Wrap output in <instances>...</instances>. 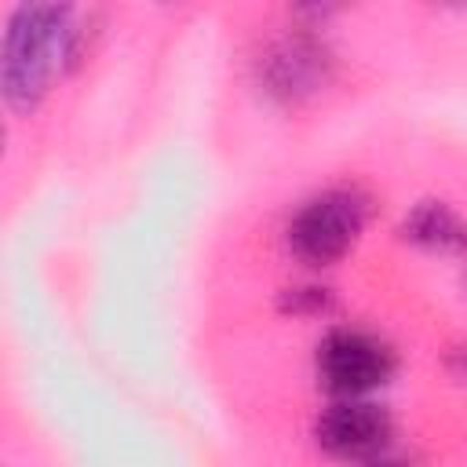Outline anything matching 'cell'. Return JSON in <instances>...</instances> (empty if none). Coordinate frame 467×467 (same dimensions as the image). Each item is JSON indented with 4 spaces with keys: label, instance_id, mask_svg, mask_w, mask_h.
Segmentation results:
<instances>
[{
    "label": "cell",
    "instance_id": "9c48e42d",
    "mask_svg": "<svg viewBox=\"0 0 467 467\" xmlns=\"http://www.w3.org/2000/svg\"><path fill=\"white\" fill-rule=\"evenodd\" d=\"M452 368H456V376H463V379H467V347L452 354Z\"/></svg>",
    "mask_w": 467,
    "mask_h": 467
},
{
    "label": "cell",
    "instance_id": "52a82bcc",
    "mask_svg": "<svg viewBox=\"0 0 467 467\" xmlns=\"http://www.w3.org/2000/svg\"><path fill=\"white\" fill-rule=\"evenodd\" d=\"M332 296L328 288H288L285 299H281V310H292V314H321L328 310Z\"/></svg>",
    "mask_w": 467,
    "mask_h": 467
},
{
    "label": "cell",
    "instance_id": "6da1fadb",
    "mask_svg": "<svg viewBox=\"0 0 467 467\" xmlns=\"http://www.w3.org/2000/svg\"><path fill=\"white\" fill-rule=\"evenodd\" d=\"M80 29L73 26V7L62 4H26L11 15L4 36V99L15 113L36 109L51 77L80 55Z\"/></svg>",
    "mask_w": 467,
    "mask_h": 467
},
{
    "label": "cell",
    "instance_id": "5b68a950",
    "mask_svg": "<svg viewBox=\"0 0 467 467\" xmlns=\"http://www.w3.org/2000/svg\"><path fill=\"white\" fill-rule=\"evenodd\" d=\"M317 445L339 460H372L390 438V416L361 398H343L317 416Z\"/></svg>",
    "mask_w": 467,
    "mask_h": 467
},
{
    "label": "cell",
    "instance_id": "7a4b0ae2",
    "mask_svg": "<svg viewBox=\"0 0 467 467\" xmlns=\"http://www.w3.org/2000/svg\"><path fill=\"white\" fill-rule=\"evenodd\" d=\"M361 226L365 201L354 190H328L296 212L288 223V248L310 266H328L350 252Z\"/></svg>",
    "mask_w": 467,
    "mask_h": 467
},
{
    "label": "cell",
    "instance_id": "277c9868",
    "mask_svg": "<svg viewBox=\"0 0 467 467\" xmlns=\"http://www.w3.org/2000/svg\"><path fill=\"white\" fill-rule=\"evenodd\" d=\"M332 77V51L306 29L277 36L259 58V80L277 102H303L317 95Z\"/></svg>",
    "mask_w": 467,
    "mask_h": 467
},
{
    "label": "cell",
    "instance_id": "ba28073f",
    "mask_svg": "<svg viewBox=\"0 0 467 467\" xmlns=\"http://www.w3.org/2000/svg\"><path fill=\"white\" fill-rule=\"evenodd\" d=\"M365 467H409L405 460H394V456H372Z\"/></svg>",
    "mask_w": 467,
    "mask_h": 467
},
{
    "label": "cell",
    "instance_id": "3957f363",
    "mask_svg": "<svg viewBox=\"0 0 467 467\" xmlns=\"http://www.w3.org/2000/svg\"><path fill=\"white\" fill-rule=\"evenodd\" d=\"M394 372V354L361 328H332L317 343V379L339 398H361L383 387Z\"/></svg>",
    "mask_w": 467,
    "mask_h": 467
},
{
    "label": "cell",
    "instance_id": "8992f818",
    "mask_svg": "<svg viewBox=\"0 0 467 467\" xmlns=\"http://www.w3.org/2000/svg\"><path fill=\"white\" fill-rule=\"evenodd\" d=\"M401 234H405L409 241L423 244V248H456V244L467 241L460 219H456L445 204H438V201H423L420 208H412V212L405 215Z\"/></svg>",
    "mask_w": 467,
    "mask_h": 467
}]
</instances>
